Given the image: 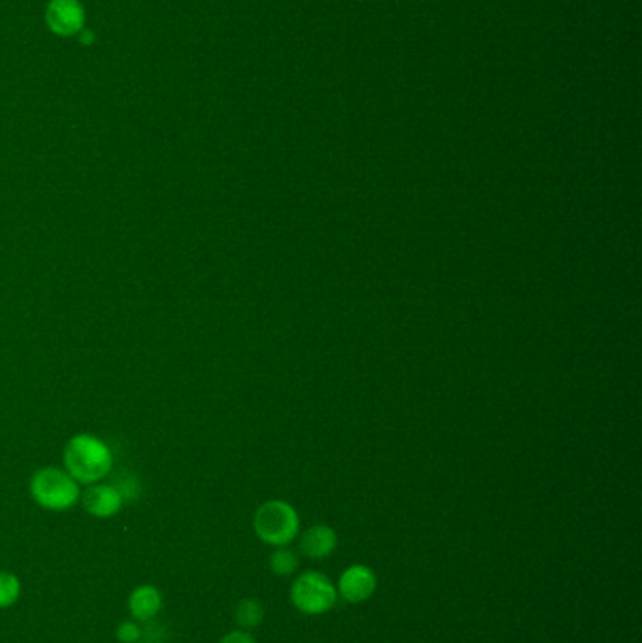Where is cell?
Segmentation results:
<instances>
[{
	"instance_id": "5",
	"label": "cell",
	"mask_w": 642,
	"mask_h": 643,
	"mask_svg": "<svg viewBox=\"0 0 642 643\" xmlns=\"http://www.w3.org/2000/svg\"><path fill=\"white\" fill-rule=\"evenodd\" d=\"M49 31L57 36H76L85 27V10L80 0H51L46 8Z\"/></svg>"
},
{
	"instance_id": "3",
	"label": "cell",
	"mask_w": 642,
	"mask_h": 643,
	"mask_svg": "<svg viewBox=\"0 0 642 643\" xmlns=\"http://www.w3.org/2000/svg\"><path fill=\"white\" fill-rule=\"evenodd\" d=\"M253 525L255 533L264 544L285 548L296 538L300 519L289 502L270 501L258 508Z\"/></svg>"
},
{
	"instance_id": "12",
	"label": "cell",
	"mask_w": 642,
	"mask_h": 643,
	"mask_svg": "<svg viewBox=\"0 0 642 643\" xmlns=\"http://www.w3.org/2000/svg\"><path fill=\"white\" fill-rule=\"evenodd\" d=\"M21 595V581L12 572H0V610L10 608Z\"/></svg>"
},
{
	"instance_id": "13",
	"label": "cell",
	"mask_w": 642,
	"mask_h": 643,
	"mask_svg": "<svg viewBox=\"0 0 642 643\" xmlns=\"http://www.w3.org/2000/svg\"><path fill=\"white\" fill-rule=\"evenodd\" d=\"M140 634H142L140 627L136 623H130V621L119 625V628H117V640L121 643H136L140 638Z\"/></svg>"
},
{
	"instance_id": "2",
	"label": "cell",
	"mask_w": 642,
	"mask_h": 643,
	"mask_svg": "<svg viewBox=\"0 0 642 643\" xmlns=\"http://www.w3.org/2000/svg\"><path fill=\"white\" fill-rule=\"evenodd\" d=\"M31 495L42 508L51 512L70 510L80 499L78 482L57 467H46L34 472L31 480Z\"/></svg>"
},
{
	"instance_id": "8",
	"label": "cell",
	"mask_w": 642,
	"mask_h": 643,
	"mask_svg": "<svg viewBox=\"0 0 642 643\" xmlns=\"http://www.w3.org/2000/svg\"><path fill=\"white\" fill-rule=\"evenodd\" d=\"M336 546H338V536L334 533V529L328 525H315V527L307 529L300 540L302 555H305L307 559H313V561L330 557Z\"/></svg>"
},
{
	"instance_id": "4",
	"label": "cell",
	"mask_w": 642,
	"mask_h": 643,
	"mask_svg": "<svg viewBox=\"0 0 642 643\" xmlns=\"http://www.w3.org/2000/svg\"><path fill=\"white\" fill-rule=\"evenodd\" d=\"M290 600L298 612L322 615L330 612L338 602L336 585L321 572L307 570L290 587Z\"/></svg>"
},
{
	"instance_id": "7",
	"label": "cell",
	"mask_w": 642,
	"mask_h": 643,
	"mask_svg": "<svg viewBox=\"0 0 642 643\" xmlns=\"http://www.w3.org/2000/svg\"><path fill=\"white\" fill-rule=\"evenodd\" d=\"M123 506V493L108 484H95L83 493V508L95 518H112Z\"/></svg>"
},
{
	"instance_id": "9",
	"label": "cell",
	"mask_w": 642,
	"mask_h": 643,
	"mask_svg": "<svg viewBox=\"0 0 642 643\" xmlns=\"http://www.w3.org/2000/svg\"><path fill=\"white\" fill-rule=\"evenodd\" d=\"M161 591L153 585H140L132 591L129 598V610L134 619L138 621H151L157 613L161 612Z\"/></svg>"
},
{
	"instance_id": "1",
	"label": "cell",
	"mask_w": 642,
	"mask_h": 643,
	"mask_svg": "<svg viewBox=\"0 0 642 643\" xmlns=\"http://www.w3.org/2000/svg\"><path fill=\"white\" fill-rule=\"evenodd\" d=\"M65 465L78 484H95L112 471V452L98 437L83 433L66 444Z\"/></svg>"
},
{
	"instance_id": "10",
	"label": "cell",
	"mask_w": 642,
	"mask_h": 643,
	"mask_svg": "<svg viewBox=\"0 0 642 643\" xmlns=\"http://www.w3.org/2000/svg\"><path fill=\"white\" fill-rule=\"evenodd\" d=\"M264 606L262 602H258L257 598H245L241 600L236 608V623L241 628H255L264 621Z\"/></svg>"
},
{
	"instance_id": "15",
	"label": "cell",
	"mask_w": 642,
	"mask_h": 643,
	"mask_svg": "<svg viewBox=\"0 0 642 643\" xmlns=\"http://www.w3.org/2000/svg\"><path fill=\"white\" fill-rule=\"evenodd\" d=\"M136 643H138V642H136Z\"/></svg>"
},
{
	"instance_id": "11",
	"label": "cell",
	"mask_w": 642,
	"mask_h": 643,
	"mask_svg": "<svg viewBox=\"0 0 642 643\" xmlns=\"http://www.w3.org/2000/svg\"><path fill=\"white\" fill-rule=\"evenodd\" d=\"M298 565H300V561H298L296 553L290 549L279 548L277 551H273L272 557H270V568H272L273 574L281 576V578L292 576L298 570Z\"/></svg>"
},
{
	"instance_id": "14",
	"label": "cell",
	"mask_w": 642,
	"mask_h": 643,
	"mask_svg": "<svg viewBox=\"0 0 642 643\" xmlns=\"http://www.w3.org/2000/svg\"><path fill=\"white\" fill-rule=\"evenodd\" d=\"M219 643H257V640L245 630H234V632H228Z\"/></svg>"
},
{
	"instance_id": "6",
	"label": "cell",
	"mask_w": 642,
	"mask_h": 643,
	"mask_svg": "<svg viewBox=\"0 0 642 643\" xmlns=\"http://www.w3.org/2000/svg\"><path fill=\"white\" fill-rule=\"evenodd\" d=\"M338 596L349 604H362L370 600L377 589V576L370 566H349L338 581Z\"/></svg>"
}]
</instances>
